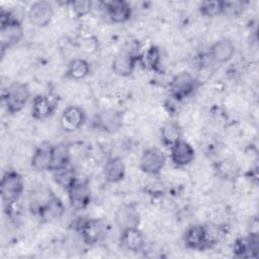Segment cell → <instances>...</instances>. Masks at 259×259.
Segmentation results:
<instances>
[{
	"label": "cell",
	"instance_id": "18",
	"mask_svg": "<svg viewBox=\"0 0 259 259\" xmlns=\"http://www.w3.org/2000/svg\"><path fill=\"white\" fill-rule=\"evenodd\" d=\"M170 156L173 164L178 167H184L193 161L195 157V151L188 142L181 139L171 147Z\"/></svg>",
	"mask_w": 259,
	"mask_h": 259
},
{
	"label": "cell",
	"instance_id": "11",
	"mask_svg": "<svg viewBox=\"0 0 259 259\" xmlns=\"http://www.w3.org/2000/svg\"><path fill=\"white\" fill-rule=\"evenodd\" d=\"M86 120V112L77 105L66 107L60 118V125L64 132L73 133L79 130Z\"/></svg>",
	"mask_w": 259,
	"mask_h": 259
},
{
	"label": "cell",
	"instance_id": "24",
	"mask_svg": "<svg viewBox=\"0 0 259 259\" xmlns=\"http://www.w3.org/2000/svg\"><path fill=\"white\" fill-rule=\"evenodd\" d=\"M161 142L165 147H172L182 139V131L180 125L175 121H168L160 131Z\"/></svg>",
	"mask_w": 259,
	"mask_h": 259
},
{
	"label": "cell",
	"instance_id": "10",
	"mask_svg": "<svg viewBox=\"0 0 259 259\" xmlns=\"http://www.w3.org/2000/svg\"><path fill=\"white\" fill-rule=\"evenodd\" d=\"M138 62H140V56H137L130 51L122 50L112 59L111 69L117 76L128 77L133 74Z\"/></svg>",
	"mask_w": 259,
	"mask_h": 259
},
{
	"label": "cell",
	"instance_id": "2",
	"mask_svg": "<svg viewBox=\"0 0 259 259\" xmlns=\"http://www.w3.org/2000/svg\"><path fill=\"white\" fill-rule=\"evenodd\" d=\"M30 98V89L24 82H13L3 91V101L10 114L18 113Z\"/></svg>",
	"mask_w": 259,
	"mask_h": 259
},
{
	"label": "cell",
	"instance_id": "23",
	"mask_svg": "<svg viewBox=\"0 0 259 259\" xmlns=\"http://www.w3.org/2000/svg\"><path fill=\"white\" fill-rule=\"evenodd\" d=\"M71 152L70 146L67 144H58L53 146L52 151V160L49 170L50 171H58L70 165Z\"/></svg>",
	"mask_w": 259,
	"mask_h": 259
},
{
	"label": "cell",
	"instance_id": "1",
	"mask_svg": "<svg viewBox=\"0 0 259 259\" xmlns=\"http://www.w3.org/2000/svg\"><path fill=\"white\" fill-rule=\"evenodd\" d=\"M0 42L2 55L4 51L15 46L23 37L21 22L9 11H1L0 14Z\"/></svg>",
	"mask_w": 259,
	"mask_h": 259
},
{
	"label": "cell",
	"instance_id": "15",
	"mask_svg": "<svg viewBox=\"0 0 259 259\" xmlns=\"http://www.w3.org/2000/svg\"><path fill=\"white\" fill-rule=\"evenodd\" d=\"M94 123L97 128L105 133H116L122 125L121 113L114 109H104L96 114Z\"/></svg>",
	"mask_w": 259,
	"mask_h": 259
},
{
	"label": "cell",
	"instance_id": "27",
	"mask_svg": "<svg viewBox=\"0 0 259 259\" xmlns=\"http://www.w3.org/2000/svg\"><path fill=\"white\" fill-rule=\"evenodd\" d=\"M140 63L146 68L159 72L161 63V52L156 46L150 47L142 56H140Z\"/></svg>",
	"mask_w": 259,
	"mask_h": 259
},
{
	"label": "cell",
	"instance_id": "7",
	"mask_svg": "<svg viewBox=\"0 0 259 259\" xmlns=\"http://www.w3.org/2000/svg\"><path fill=\"white\" fill-rule=\"evenodd\" d=\"M68 197L70 205L76 209L81 210L86 208L91 200V190L87 180H76L68 189Z\"/></svg>",
	"mask_w": 259,
	"mask_h": 259
},
{
	"label": "cell",
	"instance_id": "28",
	"mask_svg": "<svg viewBox=\"0 0 259 259\" xmlns=\"http://www.w3.org/2000/svg\"><path fill=\"white\" fill-rule=\"evenodd\" d=\"M54 179L57 184H59L64 189H68L78 178L76 176L75 170L70 165L54 172Z\"/></svg>",
	"mask_w": 259,
	"mask_h": 259
},
{
	"label": "cell",
	"instance_id": "5",
	"mask_svg": "<svg viewBox=\"0 0 259 259\" xmlns=\"http://www.w3.org/2000/svg\"><path fill=\"white\" fill-rule=\"evenodd\" d=\"M75 230L81 236L82 241L89 246L100 243L105 236L104 225L97 219H79L75 223Z\"/></svg>",
	"mask_w": 259,
	"mask_h": 259
},
{
	"label": "cell",
	"instance_id": "21",
	"mask_svg": "<svg viewBox=\"0 0 259 259\" xmlns=\"http://www.w3.org/2000/svg\"><path fill=\"white\" fill-rule=\"evenodd\" d=\"M125 165L119 157L108 158L103 166V176L107 182L117 183L124 178Z\"/></svg>",
	"mask_w": 259,
	"mask_h": 259
},
{
	"label": "cell",
	"instance_id": "17",
	"mask_svg": "<svg viewBox=\"0 0 259 259\" xmlns=\"http://www.w3.org/2000/svg\"><path fill=\"white\" fill-rule=\"evenodd\" d=\"M105 12L109 19L114 23H123L132 16L130 3L122 0H112L103 3Z\"/></svg>",
	"mask_w": 259,
	"mask_h": 259
},
{
	"label": "cell",
	"instance_id": "14",
	"mask_svg": "<svg viewBox=\"0 0 259 259\" xmlns=\"http://www.w3.org/2000/svg\"><path fill=\"white\" fill-rule=\"evenodd\" d=\"M114 221L118 229L122 231L130 228H138L141 218L135 205L124 203L116 209L114 213Z\"/></svg>",
	"mask_w": 259,
	"mask_h": 259
},
{
	"label": "cell",
	"instance_id": "3",
	"mask_svg": "<svg viewBox=\"0 0 259 259\" xmlns=\"http://www.w3.org/2000/svg\"><path fill=\"white\" fill-rule=\"evenodd\" d=\"M183 241L185 246L194 251H205L214 244L213 237L207 227L195 224L187 228L184 233Z\"/></svg>",
	"mask_w": 259,
	"mask_h": 259
},
{
	"label": "cell",
	"instance_id": "4",
	"mask_svg": "<svg viewBox=\"0 0 259 259\" xmlns=\"http://www.w3.org/2000/svg\"><path fill=\"white\" fill-rule=\"evenodd\" d=\"M24 189V180L18 172L14 170L6 171L0 182V194L3 203L16 201L19 199Z\"/></svg>",
	"mask_w": 259,
	"mask_h": 259
},
{
	"label": "cell",
	"instance_id": "6",
	"mask_svg": "<svg viewBox=\"0 0 259 259\" xmlns=\"http://www.w3.org/2000/svg\"><path fill=\"white\" fill-rule=\"evenodd\" d=\"M198 87V82L189 72L176 74L170 82V95L177 101L189 97Z\"/></svg>",
	"mask_w": 259,
	"mask_h": 259
},
{
	"label": "cell",
	"instance_id": "30",
	"mask_svg": "<svg viewBox=\"0 0 259 259\" xmlns=\"http://www.w3.org/2000/svg\"><path fill=\"white\" fill-rule=\"evenodd\" d=\"M244 11V2L242 1H223L222 14L229 17H237Z\"/></svg>",
	"mask_w": 259,
	"mask_h": 259
},
{
	"label": "cell",
	"instance_id": "26",
	"mask_svg": "<svg viewBox=\"0 0 259 259\" xmlns=\"http://www.w3.org/2000/svg\"><path fill=\"white\" fill-rule=\"evenodd\" d=\"M217 175L224 180H235L239 175V166L237 165L236 161L231 159H225L220 161L214 168Z\"/></svg>",
	"mask_w": 259,
	"mask_h": 259
},
{
	"label": "cell",
	"instance_id": "19",
	"mask_svg": "<svg viewBox=\"0 0 259 259\" xmlns=\"http://www.w3.org/2000/svg\"><path fill=\"white\" fill-rule=\"evenodd\" d=\"M235 51L236 47L234 42L230 38L224 37L218 39L211 45L209 49V55L215 63L223 64L230 61L233 58Z\"/></svg>",
	"mask_w": 259,
	"mask_h": 259
},
{
	"label": "cell",
	"instance_id": "22",
	"mask_svg": "<svg viewBox=\"0 0 259 259\" xmlns=\"http://www.w3.org/2000/svg\"><path fill=\"white\" fill-rule=\"evenodd\" d=\"M52 151L53 145L49 142H45L38 146L31 157V167L36 171L49 170L52 160Z\"/></svg>",
	"mask_w": 259,
	"mask_h": 259
},
{
	"label": "cell",
	"instance_id": "31",
	"mask_svg": "<svg viewBox=\"0 0 259 259\" xmlns=\"http://www.w3.org/2000/svg\"><path fill=\"white\" fill-rule=\"evenodd\" d=\"M70 4L74 14L78 17L87 15L92 8V2L89 0H76L70 2Z\"/></svg>",
	"mask_w": 259,
	"mask_h": 259
},
{
	"label": "cell",
	"instance_id": "13",
	"mask_svg": "<svg viewBox=\"0 0 259 259\" xmlns=\"http://www.w3.org/2000/svg\"><path fill=\"white\" fill-rule=\"evenodd\" d=\"M54 15V9L50 2L48 1H36L28 9L27 17L29 21L37 26H47Z\"/></svg>",
	"mask_w": 259,
	"mask_h": 259
},
{
	"label": "cell",
	"instance_id": "25",
	"mask_svg": "<svg viewBox=\"0 0 259 259\" xmlns=\"http://www.w3.org/2000/svg\"><path fill=\"white\" fill-rule=\"evenodd\" d=\"M90 73V65L89 63L81 58L74 59L68 65V69L66 75L68 78L73 80H80L88 76Z\"/></svg>",
	"mask_w": 259,
	"mask_h": 259
},
{
	"label": "cell",
	"instance_id": "16",
	"mask_svg": "<svg viewBox=\"0 0 259 259\" xmlns=\"http://www.w3.org/2000/svg\"><path fill=\"white\" fill-rule=\"evenodd\" d=\"M145 237L139 228H130L120 231V247L130 252H141L145 247Z\"/></svg>",
	"mask_w": 259,
	"mask_h": 259
},
{
	"label": "cell",
	"instance_id": "12",
	"mask_svg": "<svg viewBox=\"0 0 259 259\" xmlns=\"http://www.w3.org/2000/svg\"><path fill=\"white\" fill-rule=\"evenodd\" d=\"M233 252L238 258H257L259 254L258 233L251 232L247 237L237 239L233 247Z\"/></svg>",
	"mask_w": 259,
	"mask_h": 259
},
{
	"label": "cell",
	"instance_id": "9",
	"mask_svg": "<svg viewBox=\"0 0 259 259\" xmlns=\"http://www.w3.org/2000/svg\"><path fill=\"white\" fill-rule=\"evenodd\" d=\"M58 97L52 94H38L33 97L31 115L36 120H44L54 114L58 107Z\"/></svg>",
	"mask_w": 259,
	"mask_h": 259
},
{
	"label": "cell",
	"instance_id": "8",
	"mask_svg": "<svg viewBox=\"0 0 259 259\" xmlns=\"http://www.w3.org/2000/svg\"><path fill=\"white\" fill-rule=\"evenodd\" d=\"M166 164L165 154L158 148L152 147L145 150L140 159V168L143 172L156 175L161 172Z\"/></svg>",
	"mask_w": 259,
	"mask_h": 259
},
{
	"label": "cell",
	"instance_id": "20",
	"mask_svg": "<svg viewBox=\"0 0 259 259\" xmlns=\"http://www.w3.org/2000/svg\"><path fill=\"white\" fill-rule=\"evenodd\" d=\"M64 204L59 197H57L54 193L48 199V201L37 210L36 214L44 222H54L62 218L64 213Z\"/></svg>",
	"mask_w": 259,
	"mask_h": 259
},
{
	"label": "cell",
	"instance_id": "29",
	"mask_svg": "<svg viewBox=\"0 0 259 259\" xmlns=\"http://www.w3.org/2000/svg\"><path fill=\"white\" fill-rule=\"evenodd\" d=\"M223 1H202L199 4V12L205 17H214L222 14Z\"/></svg>",
	"mask_w": 259,
	"mask_h": 259
}]
</instances>
